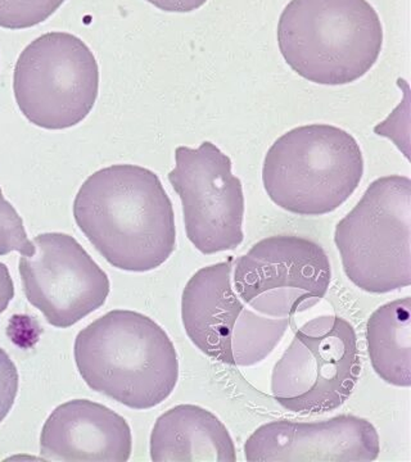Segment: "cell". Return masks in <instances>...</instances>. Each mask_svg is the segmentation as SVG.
I'll return each mask as SVG.
<instances>
[{
  "label": "cell",
  "mask_w": 411,
  "mask_h": 462,
  "mask_svg": "<svg viewBox=\"0 0 411 462\" xmlns=\"http://www.w3.org/2000/svg\"><path fill=\"white\" fill-rule=\"evenodd\" d=\"M11 252L32 256L33 245L27 238L23 218L16 208L5 199L0 188V256H5Z\"/></svg>",
  "instance_id": "cell-17"
},
{
  "label": "cell",
  "mask_w": 411,
  "mask_h": 462,
  "mask_svg": "<svg viewBox=\"0 0 411 462\" xmlns=\"http://www.w3.org/2000/svg\"><path fill=\"white\" fill-rule=\"evenodd\" d=\"M175 169L169 173L181 197L185 231L203 254L233 251L242 245L245 194L231 173V161L211 142L197 149L179 147Z\"/></svg>",
  "instance_id": "cell-10"
},
{
  "label": "cell",
  "mask_w": 411,
  "mask_h": 462,
  "mask_svg": "<svg viewBox=\"0 0 411 462\" xmlns=\"http://www.w3.org/2000/svg\"><path fill=\"white\" fill-rule=\"evenodd\" d=\"M234 289L249 309L274 319H291L327 296L332 264L319 243L297 236H274L234 260Z\"/></svg>",
  "instance_id": "cell-9"
},
{
  "label": "cell",
  "mask_w": 411,
  "mask_h": 462,
  "mask_svg": "<svg viewBox=\"0 0 411 462\" xmlns=\"http://www.w3.org/2000/svg\"><path fill=\"white\" fill-rule=\"evenodd\" d=\"M364 175L360 145L345 130L324 124L289 130L265 156L263 184L280 208L298 216L331 214Z\"/></svg>",
  "instance_id": "cell-4"
},
{
  "label": "cell",
  "mask_w": 411,
  "mask_h": 462,
  "mask_svg": "<svg viewBox=\"0 0 411 462\" xmlns=\"http://www.w3.org/2000/svg\"><path fill=\"white\" fill-rule=\"evenodd\" d=\"M247 461L368 462L379 457L380 439L367 419L340 415L324 421L276 420L245 443Z\"/></svg>",
  "instance_id": "cell-12"
},
{
  "label": "cell",
  "mask_w": 411,
  "mask_h": 462,
  "mask_svg": "<svg viewBox=\"0 0 411 462\" xmlns=\"http://www.w3.org/2000/svg\"><path fill=\"white\" fill-rule=\"evenodd\" d=\"M14 98L35 126L65 130L88 117L99 91V66L78 36L48 32L27 45L14 75Z\"/></svg>",
  "instance_id": "cell-8"
},
{
  "label": "cell",
  "mask_w": 411,
  "mask_h": 462,
  "mask_svg": "<svg viewBox=\"0 0 411 462\" xmlns=\"http://www.w3.org/2000/svg\"><path fill=\"white\" fill-rule=\"evenodd\" d=\"M149 454L154 462L237 461L236 445L224 422L196 404H178L157 419Z\"/></svg>",
  "instance_id": "cell-14"
},
{
  "label": "cell",
  "mask_w": 411,
  "mask_h": 462,
  "mask_svg": "<svg viewBox=\"0 0 411 462\" xmlns=\"http://www.w3.org/2000/svg\"><path fill=\"white\" fill-rule=\"evenodd\" d=\"M18 392V372L16 365L7 352L0 348V422L7 418L14 407Z\"/></svg>",
  "instance_id": "cell-18"
},
{
  "label": "cell",
  "mask_w": 411,
  "mask_h": 462,
  "mask_svg": "<svg viewBox=\"0 0 411 462\" xmlns=\"http://www.w3.org/2000/svg\"><path fill=\"white\" fill-rule=\"evenodd\" d=\"M361 373L354 327L324 315L294 334L272 374V394L283 409L297 413L334 411L346 403Z\"/></svg>",
  "instance_id": "cell-7"
},
{
  "label": "cell",
  "mask_w": 411,
  "mask_h": 462,
  "mask_svg": "<svg viewBox=\"0 0 411 462\" xmlns=\"http://www.w3.org/2000/svg\"><path fill=\"white\" fill-rule=\"evenodd\" d=\"M147 2L161 11L188 14L205 5L207 0H147Z\"/></svg>",
  "instance_id": "cell-19"
},
{
  "label": "cell",
  "mask_w": 411,
  "mask_h": 462,
  "mask_svg": "<svg viewBox=\"0 0 411 462\" xmlns=\"http://www.w3.org/2000/svg\"><path fill=\"white\" fill-rule=\"evenodd\" d=\"M132 452L129 424L100 403L69 401L42 425L41 454L45 460L125 462Z\"/></svg>",
  "instance_id": "cell-13"
},
{
  "label": "cell",
  "mask_w": 411,
  "mask_h": 462,
  "mask_svg": "<svg viewBox=\"0 0 411 462\" xmlns=\"http://www.w3.org/2000/svg\"><path fill=\"white\" fill-rule=\"evenodd\" d=\"M66 0H0V27L30 29L44 23Z\"/></svg>",
  "instance_id": "cell-16"
},
{
  "label": "cell",
  "mask_w": 411,
  "mask_h": 462,
  "mask_svg": "<svg viewBox=\"0 0 411 462\" xmlns=\"http://www.w3.org/2000/svg\"><path fill=\"white\" fill-rule=\"evenodd\" d=\"M32 256L20 260L21 282L30 303L51 327L66 329L107 300V273L69 234L35 236Z\"/></svg>",
  "instance_id": "cell-11"
},
{
  "label": "cell",
  "mask_w": 411,
  "mask_h": 462,
  "mask_svg": "<svg viewBox=\"0 0 411 462\" xmlns=\"http://www.w3.org/2000/svg\"><path fill=\"white\" fill-rule=\"evenodd\" d=\"M75 363L93 391L133 410H149L172 396L179 380L175 346L148 316L114 310L78 334Z\"/></svg>",
  "instance_id": "cell-2"
},
{
  "label": "cell",
  "mask_w": 411,
  "mask_h": 462,
  "mask_svg": "<svg viewBox=\"0 0 411 462\" xmlns=\"http://www.w3.org/2000/svg\"><path fill=\"white\" fill-rule=\"evenodd\" d=\"M74 217L116 269L152 272L175 252L172 199L156 173L145 167L114 165L94 172L76 194Z\"/></svg>",
  "instance_id": "cell-1"
},
{
  "label": "cell",
  "mask_w": 411,
  "mask_h": 462,
  "mask_svg": "<svg viewBox=\"0 0 411 462\" xmlns=\"http://www.w3.org/2000/svg\"><path fill=\"white\" fill-rule=\"evenodd\" d=\"M234 257L202 267L182 294V321L191 342L212 360L230 366L263 363L287 333L291 319L249 309L231 281Z\"/></svg>",
  "instance_id": "cell-6"
},
{
  "label": "cell",
  "mask_w": 411,
  "mask_h": 462,
  "mask_svg": "<svg viewBox=\"0 0 411 462\" xmlns=\"http://www.w3.org/2000/svg\"><path fill=\"white\" fill-rule=\"evenodd\" d=\"M280 53L312 83L346 85L378 60L383 27L367 0H291L278 23Z\"/></svg>",
  "instance_id": "cell-3"
},
{
  "label": "cell",
  "mask_w": 411,
  "mask_h": 462,
  "mask_svg": "<svg viewBox=\"0 0 411 462\" xmlns=\"http://www.w3.org/2000/svg\"><path fill=\"white\" fill-rule=\"evenodd\" d=\"M334 243L349 281L386 294L411 284V180L391 175L371 182L337 224Z\"/></svg>",
  "instance_id": "cell-5"
},
{
  "label": "cell",
  "mask_w": 411,
  "mask_h": 462,
  "mask_svg": "<svg viewBox=\"0 0 411 462\" xmlns=\"http://www.w3.org/2000/svg\"><path fill=\"white\" fill-rule=\"evenodd\" d=\"M368 355L374 372L387 384L411 385V298L378 307L367 321Z\"/></svg>",
  "instance_id": "cell-15"
},
{
  "label": "cell",
  "mask_w": 411,
  "mask_h": 462,
  "mask_svg": "<svg viewBox=\"0 0 411 462\" xmlns=\"http://www.w3.org/2000/svg\"><path fill=\"white\" fill-rule=\"evenodd\" d=\"M14 297V284L11 273L5 263H0V315L8 309Z\"/></svg>",
  "instance_id": "cell-20"
}]
</instances>
